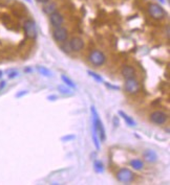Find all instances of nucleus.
Segmentation results:
<instances>
[{
    "label": "nucleus",
    "mask_w": 170,
    "mask_h": 185,
    "mask_svg": "<svg viewBox=\"0 0 170 185\" xmlns=\"http://www.w3.org/2000/svg\"><path fill=\"white\" fill-rule=\"evenodd\" d=\"M90 110H92V140H94L96 149L99 151L100 150L99 140L105 141V139H106V133H105V129L102 123V120L99 117V114H98L96 108L92 107Z\"/></svg>",
    "instance_id": "nucleus-1"
},
{
    "label": "nucleus",
    "mask_w": 170,
    "mask_h": 185,
    "mask_svg": "<svg viewBox=\"0 0 170 185\" xmlns=\"http://www.w3.org/2000/svg\"><path fill=\"white\" fill-rule=\"evenodd\" d=\"M148 13L151 16V18L155 19V20H162L167 15L165 10L157 3H150L148 6Z\"/></svg>",
    "instance_id": "nucleus-2"
},
{
    "label": "nucleus",
    "mask_w": 170,
    "mask_h": 185,
    "mask_svg": "<svg viewBox=\"0 0 170 185\" xmlns=\"http://www.w3.org/2000/svg\"><path fill=\"white\" fill-rule=\"evenodd\" d=\"M117 179L124 184H129L134 180V174L128 168H121L117 173Z\"/></svg>",
    "instance_id": "nucleus-3"
},
{
    "label": "nucleus",
    "mask_w": 170,
    "mask_h": 185,
    "mask_svg": "<svg viewBox=\"0 0 170 185\" xmlns=\"http://www.w3.org/2000/svg\"><path fill=\"white\" fill-rule=\"evenodd\" d=\"M88 59L92 65L97 66V67L98 66H102L105 63V61H106L105 55L101 50H98V49L92 50V51L90 52V55H89Z\"/></svg>",
    "instance_id": "nucleus-4"
},
{
    "label": "nucleus",
    "mask_w": 170,
    "mask_h": 185,
    "mask_svg": "<svg viewBox=\"0 0 170 185\" xmlns=\"http://www.w3.org/2000/svg\"><path fill=\"white\" fill-rule=\"evenodd\" d=\"M141 86H140V83L136 81V78H128L126 80L125 82V91L127 93L130 94H136L140 91Z\"/></svg>",
    "instance_id": "nucleus-5"
},
{
    "label": "nucleus",
    "mask_w": 170,
    "mask_h": 185,
    "mask_svg": "<svg viewBox=\"0 0 170 185\" xmlns=\"http://www.w3.org/2000/svg\"><path fill=\"white\" fill-rule=\"evenodd\" d=\"M23 29L24 33H25V36L29 39H35L37 37V29L34 21L26 20L23 24Z\"/></svg>",
    "instance_id": "nucleus-6"
},
{
    "label": "nucleus",
    "mask_w": 170,
    "mask_h": 185,
    "mask_svg": "<svg viewBox=\"0 0 170 185\" xmlns=\"http://www.w3.org/2000/svg\"><path fill=\"white\" fill-rule=\"evenodd\" d=\"M168 119V115L163 111H153L150 114V120L155 125H163Z\"/></svg>",
    "instance_id": "nucleus-7"
},
{
    "label": "nucleus",
    "mask_w": 170,
    "mask_h": 185,
    "mask_svg": "<svg viewBox=\"0 0 170 185\" xmlns=\"http://www.w3.org/2000/svg\"><path fill=\"white\" fill-rule=\"evenodd\" d=\"M68 37V33L66 30V28L64 27H56V29L54 30V39L58 42H65Z\"/></svg>",
    "instance_id": "nucleus-8"
},
{
    "label": "nucleus",
    "mask_w": 170,
    "mask_h": 185,
    "mask_svg": "<svg viewBox=\"0 0 170 185\" xmlns=\"http://www.w3.org/2000/svg\"><path fill=\"white\" fill-rule=\"evenodd\" d=\"M50 24H52L54 27H59L63 24V17L61 14L57 13H52L50 15Z\"/></svg>",
    "instance_id": "nucleus-9"
},
{
    "label": "nucleus",
    "mask_w": 170,
    "mask_h": 185,
    "mask_svg": "<svg viewBox=\"0 0 170 185\" xmlns=\"http://www.w3.org/2000/svg\"><path fill=\"white\" fill-rule=\"evenodd\" d=\"M69 47L73 51H80L84 47V42L81 38H73L69 42Z\"/></svg>",
    "instance_id": "nucleus-10"
},
{
    "label": "nucleus",
    "mask_w": 170,
    "mask_h": 185,
    "mask_svg": "<svg viewBox=\"0 0 170 185\" xmlns=\"http://www.w3.org/2000/svg\"><path fill=\"white\" fill-rule=\"evenodd\" d=\"M122 76L125 80H128V78H136V70L132 66L125 65L122 68Z\"/></svg>",
    "instance_id": "nucleus-11"
},
{
    "label": "nucleus",
    "mask_w": 170,
    "mask_h": 185,
    "mask_svg": "<svg viewBox=\"0 0 170 185\" xmlns=\"http://www.w3.org/2000/svg\"><path fill=\"white\" fill-rule=\"evenodd\" d=\"M143 157H144V159L146 160L147 162H149V163H155L157 162V155L155 151H152V150H146L144 152V154H143Z\"/></svg>",
    "instance_id": "nucleus-12"
},
{
    "label": "nucleus",
    "mask_w": 170,
    "mask_h": 185,
    "mask_svg": "<svg viewBox=\"0 0 170 185\" xmlns=\"http://www.w3.org/2000/svg\"><path fill=\"white\" fill-rule=\"evenodd\" d=\"M130 165L132 166V168L136 170H140L144 167V162L142 161L141 159H132L130 161Z\"/></svg>",
    "instance_id": "nucleus-13"
},
{
    "label": "nucleus",
    "mask_w": 170,
    "mask_h": 185,
    "mask_svg": "<svg viewBox=\"0 0 170 185\" xmlns=\"http://www.w3.org/2000/svg\"><path fill=\"white\" fill-rule=\"evenodd\" d=\"M119 115H120V116H122V118L125 120L126 123H127L128 125H130V127H134V125H136L134 120L132 119L130 116H128V115L126 114V113H124L123 111H119Z\"/></svg>",
    "instance_id": "nucleus-14"
},
{
    "label": "nucleus",
    "mask_w": 170,
    "mask_h": 185,
    "mask_svg": "<svg viewBox=\"0 0 170 185\" xmlns=\"http://www.w3.org/2000/svg\"><path fill=\"white\" fill-rule=\"evenodd\" d=\"M43 10H44V13L50 15V14L55 13L56 10H57V5H56V3H54V2L48 3V4L45 5L44 8H43Z\"/></svg>",
    "instance_id": "nucleus-15"
},
{
    "label": "nucleus",
    "mask_w": 170,
    "mask_h": 185,
    "mask_svg": "<svg viewBox=\"0 0 170 185\" xmlns=\"http://www.w3.org/2000/svg\"><path fill=\"white\" fill-rule=\"evenodd\" d=\"M61 80L63 81V83H64V85H66L67 87H69V88H76V84L73 83V81H71V78H68L67 76H61Z\"/></svg>",
    "instance_id": "nucleus-16"
},
{
    "label": "nucleus",
    "mask_w": 170,
    "mask_h": 185,
    "mask_svg": "<svg viewBox=\"0 0 170 185\" xmlns=\"http://www.w3.org/2000/svg\"><path fill=\"white\" fill-rule=\"evenodd\" d=\"M37 69H38V71H39L40 74H42V76H47V78H48V76H50H50H52V72H50V71L48 70L47 68L43 67V66H38V67H37Z\"/></svg>",
    "instance_id": "nucleus-17"
},
{
    "label": "nucleus",
    "mask_w": 170,
    "mask_h": 185,
    "mask_svg": "<svg viewBox=\"0 0 170 185\" xmlns=\"http://www.w3.org/2000/svg\"><path fill=\"white\" fill-rule=\"evenodd\" d=\"M58 90L62 94H66V95H69V94L73 93L71 88H69V87H66V85H60V86H58Z\"/></svg>",
    "instance_id": "nucleus-18"
},
{
    "label": "nucleus",
    "mask_w": 170,
    "mask_h": 185,
    "mask_svg": "<svg viewBox=\"0 0 170 185\" xmlns=\"http://www.w3.org/2000/svg\"><path fill=\"white\" fill-rule=\"evenodd\" d=\"M94 170L97 173H103L104 172V165L101 161H96L94 163Z\"/></svg>",
    "instance_id": "nucleus-19"
},
{
    "label": "nucleus",
    "mask_w": 170,
    "mask_h": 185,
    "mask_svg": "<svg viewBox=\"0 0 170 185\" xmlns=\"http://www.w3.org/2000/svg\"><path fill=\"white\" fill-rule=\"evenodd\" d=\"M88 74H89L90 76H92V78H94L97 82H100V83H103V78H101V76H100L99 74H98V73L94 72V71L88 70Z\"/></svg>",
    "instance_id": "nucleus-20"
},
{
    "label": "nucleus",
    "mask_w": 170,
    "mask_h": 185,
    "mask_svg": "<svg viewBox=\"0 0 170 185\" xmlns=\"http://www.w3.org/2000/svg\"><path fill=\"white\" fill-rule=\"evenodd\" d=\"M71 139H75V135H67V136H65V137H63L62 140L68 141V140H71Z\"/></svg>",
    "instance_id": "nucleus-21"
},
{
    "label": "nucleus",
    "mask_w": 170,
    "mask_h": 185,
    "mask_svg": "<svg viewBox=\"0 0 170 185\" xmlns=\"http://www.w3.org/2000/svg\"><path fill=\"white\" fill-rule=\"evenodd\" d=\"M4 86H5V82H4V81H3V82H0V90L4 88Z\"/></svg>",
    "instance_id": "nucleus-22"
},
{
    "label": "nucleus",
    "mask_w": 170,
    "mask_h": 185,
    "mask_svg": "<svg viewBox=\"0 0 170 185\" xmlns=\"http://www.w3.org/2000/svg\"><path fill=\"white\" fill-rule=\"evenodd\" d=\"M37 2H39V3H47L50 0H36Z\"/></svg>",
    "instance_id": "nucleus-23"
},
{
    "label": "nucleus",
    "mask_w": 170,
    "mask_h": 185,
    "mask_svg": "<svg viewBox=\"0 0 170 185\" xmlns=\"http://www.w3.org/2000/svg\"><path fill=\"white\" fill-rule=\"evenodd\" d=\"M14 76H17V72H12L10 76H8V78H14Z\"/></svg>",
    "instance_id": "nucleus-24"
},
{
    "label": "nucleus",
    "mask_w": 170,
    "mask_h": 185,
    "mask_svg": "<svg viewBox=\"0 0 170 185\" xmlns=\"http://www.w3.org/2000/svg\"><path fill=\"white\" fill-rule=\"evenodd\" d=\"M58 97L55 96V95H52V96H48V99H50V100H55V99H57Z\"/></svg>",
    "instance_id": "nucleus-25"
},
{
    "label": "nucleus",
    "mask_w": 170,
    "mask_h": 185,
    "mask_svg": "<svg viewBox=\"0 0 170 185\" xmlns=\"http://www.w3.org/2000/svg\"><path fill=\"white\" fill-rule=\"evenodd\" d=\"M26 93H27V91H24V92H21V93H18V94H17V97L21 96V95H24V94H26Z\"/></svg>",
    "instance_id": "nucleus-26"
},
{
    "label": "nucleus",
    "mask_w": 170,
    "mask_h": 185,
    "mask_svg": "<svg viewBox=\"0 0 170 185\" xmlns=\"http://www.w3.org/2000/svg\"><path fill=\"white\" fill-rule=\"evenodd\" d=\"M159 1H160L161 3H164V2H165V0H159Z\"/></svg>",
    "instance_id": "nucleus-27"
},
{
    "label": "nucleus",
    "mask_w": 170,
    "mask_h": 185,
    "mask_svg": "<svg viewBox=\"0 0 170 185\" xmlns=\"http://www.w3.org/2000/svg\"><path fill=\"white\" fill-rule=\"evenodd\" d=\"M1 76H2V71L0 70V78H1Z\"/></svg>",
    "instance_id": "nucleus-28"
}]
</instances>
